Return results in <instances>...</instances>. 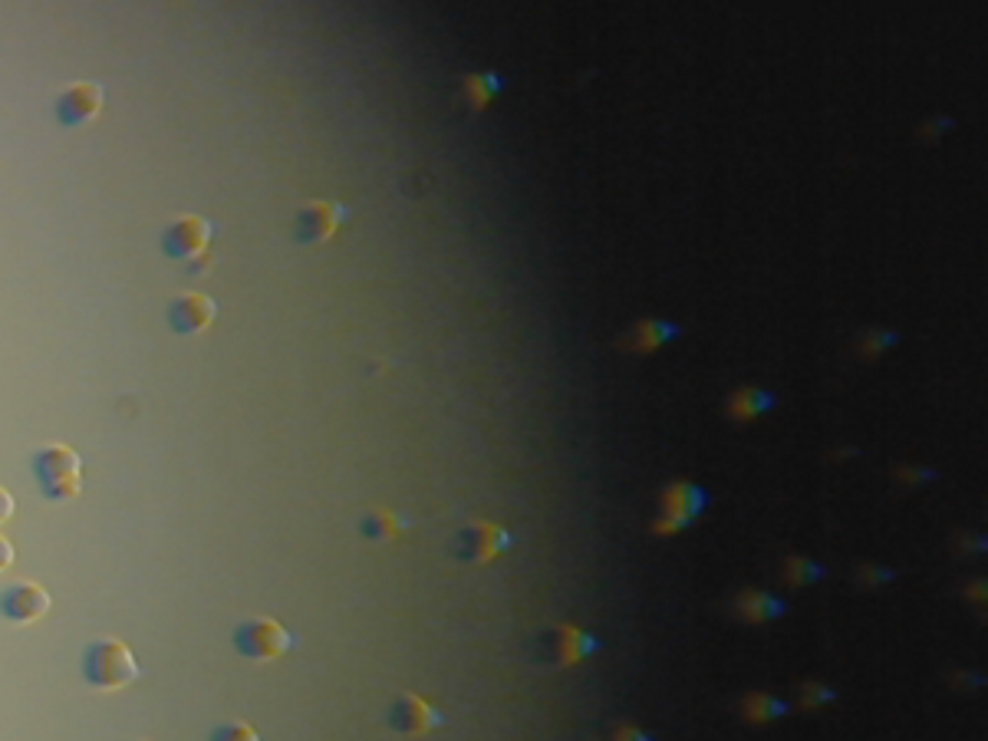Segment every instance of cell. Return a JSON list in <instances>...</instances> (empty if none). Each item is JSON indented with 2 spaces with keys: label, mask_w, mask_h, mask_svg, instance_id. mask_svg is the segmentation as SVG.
<instances>
[{
  "label": "cell",
  "mask_w": 988,
  "mask_h": 741,
  "mask_svg": "<svg viewBox=\"0 0 988 741\" xmlns=\"http://www.w3.org/2000/svg\"><path fill=\"white\" fill-rule=\"evenodd\" d=\"M30 468H33L36 488L46 501L66 505V501L79 498V491H82V462L73 449L46 445L33 455Z\"/></svg>",
  "instance_id": "cell-1"
},
{
  "label": "cell",
  "mask_w": 988,
  "mask_h": 741,
  "mask_svg": "<svg viewBox=\"0 0 988 741\" xmlns=\"http://www.w3.org/2000/svg\"><path fill=\"white\" fill-rule=\"evenodd\" d=\"M82 679L92 686V689H106V693H115V689H125L129 683L138 679V663L132 656V650L122 643V640H96L86 646L82 653Z\"/></svg>",
  "instance_id": "cell-2"
},
{
  "label": "cell",
  "mask_w": 988,
  "mask_h": 741,
  "mask_svg": "<svg viewBox=\"0 0 988 741\" xmlns=\"http://www.w3.org/2000/svg\"><path fill=\"white\" fill-rule=\"evenodd\" d=\"M706 508H709L706 488H699L696 482H673V485H666V491L659 498V518L653 521V531L656 534H679Z\"/></svg>",
  "instance_id": "cell-3"
},
{
  "label": "cell",
  "mask_w": 988,
  "mask_h": 741,
  "mask_svg": "<svg viewBox=\"0 0 988 741\" xmlns=\"http://www.w3.org/2000/svg\"><path fill=\"white\" fill-rule=\"evenodd\" d=\"M293 646V637L277 620H244L234 630V650L251 663H270L280 660Z\"/></svg>",
  "instance_id": "cell-4"
},
{
  "label": "cell",
  "mask_w": 988,
  "mask_h": 741,
  "mask_svg": "<svg viewBox=\"0 0 988 741\" xmlns=\"http://www.w3.org/2000/svg\"><path fill=\"white\" fill-rule=\"evenodd\" d=\"M386 726H389L392 732H399V736L422 739V736L442 729V726H445V716H442L432 703H425V699H419V696H412V693H399V696L392 699L389 712H386Z\"/></svg>",
  "instance_id": "cell-5"
},
{
  "label": "cell",
  "mask_w": 988,
  "mask_h": 741,
  "mask_svg": "<svg viewBox=\"0 0 988 741\" xmlns=\"http://www.w3.org/2000/svg\"><path fill=\"white\" fill-rule=\"evenodd\" d=\"M211 241V224L198 214H185L178 221H171L162 234V251L171 261H195L208 251Z\"/></svg>",
  "instance_id": "cell-6"
},
{
  "label": "cell",
  "mask_w": 988,
  "mask_h": 741,
  "mask_svg": "<svg viewBox=\"0 0 988 741\" xmlns=\"http://www.w3.org/2000/svg\"><path fill=\"white\" fill-rule=\"evenodd\" d=\"M508 548H511V531L501 524H488V521L465 528L455 541V554L462 561H475V564H488V561L501 557Z\"/></svg>",
  "instance_id": "cell-7"
},
{
  "label": "cell",
  "mask_w": 988,
  "mask_h": 741,
  "mask_svg": "<svg viewBox=\"0 0 988 741\" xmlns=\"http://www.w3.org/2000/svg\"><path fill=\"white\" fill-rule=\"evenodd\" d=\"M46 610H49V594L33 580L10 584L0 594V617L10 623H36L40 617H46Z\"/></svg>",
  "instance_id": "cell-8"
},
{
  "label": "cell",
  "mask_w": 988,
  "mask_h": 741,
  "mask_svg": "<svg viewBox=\"0 0 988 741\" xmlns=\"http://www.w3.org/2000/svg\"><path fill=\"white\" fill-rule=\"evenodd\" d=\"M346 211L333 201H310L297 211V221H293V237L300 244H320V241H330L336 234V228L343 224Z\"/></svg>",
  "instance_id": "cell-9"
},
{
  "label": "cell",
  "mask_w": 988,
  "mask_h": 741,
  "mask_svg": "<svg viewBox=\"0 0 988 741\" xmlns=\"http://www.w3.org/2000/svg\"><path fill=\"white\" fill-rule=\"evenodd\" d=\"M99 109H102V86L99 82H73L69 89L59 92L53 112L63 125H86L99 115Z\"/></svg>",
  "instance_id": "cell-10"
},
{
  "label": "cell",
  "mask_w": 988,
  "mask_h": 741,
  "mask_svg": "<svg viewBox=\"0 0 988 741\" xmlns=\"http://www.w3.org/2000/svg\"><path fill=\"white\" fill-rule=\"evenodd\" d=\"M214 313H218V307H214L211 297H204V294H181L168 307V327L175 333H181V336H195V333H201V330H208L214 323Z\"/></svg>",
  "instance_id": "cell-11"
},
{
  "label": "cell",
  "mask_w": 988,
  "mask_h": 741,
  "mask_svg": "<svg viewBox=\"0 0 988 741\" xmlns=\"http://www.w3.org/2000/svg\"><path fill=\"white\" fill-rule=\"evenodd\" d=\"M682 336V327L673 320H640L626 336H620V350L626 353H656L659 346L673 343Z\"/></svg>",
  "instance_id": "cell-12"
},
{
  "label": "cell",
  "mask_w": 988,
  "mask_h": 741,
  "mask_svg": "<svg viewBox=\"0 0 988 741\" xmlns=\"http://www.w3.org/2000/svg\"><path fill=\"white\" fill-rule=\"evenodd\" d=\"M735 617L745 620V623H768V620H778L788 613V604L775 594H765V590H742L732 604Z\"/></svg>",
  "instance_id": "cell-13"
},
{
  "label": "cell",
  "mask_w": 988,
  "mask_h": 741,
  "mask_svg": "<svg viewBox=\"0 0 988 741\" xmlns=\"http://www.w3.org/2000/svg\"><path fill=\"white\" fill-rule=\"evenodd\" d=\"M593 653H600V640L593 633H584L577 627H560L554 633V660L560 666H577Z\"/></svg>",
  "instance_id": "cell-14"
},
{
  "label": "cell",
  "mask_w": 988,
  "mask_h": 741,
  "mask_svg": "<svg viewBox=\"0 0 988 741\" xmlns=\"http://www.w3.org/2000/svg\"><path fill=\"white\" fill-rule=\"evenodd\" d=\"M768 409H775V392H768V389L745 386V389L729 396V419L732 422H752Z\"/></svg>",
  "instance_id": "cell-15"
},
{
  "label": "cell",
  "mask_w": 988,
  "mask_h": 741,
  "mask_svg": "<svg viewBox=\"0 0 988 741\" xmlns=\"http://www.w3.org/2000/svg\"><path fill=\"white\" fill-rule=\"evenodd\" d=\"M742 716H745V722H752V726L778 722V719L791 716V703H785V699H778V696H771V693H752V696H745V703H742Z\"/></svg>",
  "instance_id": "cell-16"
},
{
  "label": "cell",
  "mask_w": 988,
  "mask_h": 741,
  "mask_svg": "<svg viewBox=\"0 0 988 741\" xmlns=\"http://www.w3.org/2000/svg\"><path fill=\"white\" fill-rule=\"evenodd\" d=\"M462 86H465L468 106H471L475 112H481V109L504 89V79H501L498 73H468V76L462 79Z\"/></svg>",
  "instance_id": "cell-17"
},
{
  "label": "cell",
  "mask_w": 988,
  "mask_h": 741,
  "mask_svg": "<svg viewBox=\"0 0 988 741\" xmlns=\"http://www.w3.org/2000/svg\"><path fill=\"white\" fill-rule=\"evenodd\" d=\"M406 528H409V521L402 515H392V511H382V508H376L363 518V534L373 538V541H392Z\"/></svg>",
  "instance_id": "cell-18"
},
{
  "label": "cell",
  "mask_w": 988,
  "mask_h": 741,
  "mask_svg": "<svg viewBox=\"0 0 988 741\" xmlns=\"http://www.w3.org/2000/svg\"><path fill=\"white\" fill-rule=\"evenodd\" d=\"M781 574H785V580L791 584V587H804V584H814V580H821L828 571L821 567V564H814V561H808V557H788L785 561V567H781Z\"/></svg>",
  "instance_id": "cell-19"
},
{
  "label": "cell",
  "mask_w": 988,
  "mask_h": 741,
  "mask_svg": "<svg viewBox=\"0 0 988 741\" xmlns=\"http://www.w3.org/2000/svg\"><path fill=\"white\" fill-rule=\"evenodd\" d=\"M890 346H897V333H890V330H870V333L861 336V353L864 356H880Z\"/></svg>",
  "instance_id": "cell-20"
},
{
  "label": "cell",
  "mask_w": 988,
  "mask_h": 741,
  "mask_svg": "<svg viewBox=\"0 0 988 741\" xmlns=\"http://www.w3.org/2000/svg\"><path fill=\"white\" fill-rule=\"evenodd\" d=\"M208 741H260V736L247 726V722H227V726H218Z\"/></svg>",
  "instance_id": "cell-21"
},
{
  "label": "cell",
  "mask_w": 988,
  "mask_h": 741,
  "mask_svg": "<svg viewBox=\"0 0 988 741\" xmlns=\"http://www.w3.org/2000/svg\"><path fill=\"white\" fill-rule=\"evenodd\" d=\"M834 699H837V693L831 686H821V683H804V689H801V706L804 709H821Z\"/></svg>",
  "instance_id": "cell-22"
},
{
  "label": "cell",
  "mask_w": 988,
  "mask_h": 741,
  "mask_svg": "<svg viewBox=\"0 0 988 741\" xmlns=\"http://www.w3.org/2000/svg\"><path fill=\"white\" fill-rule=\"evenodd\" d=\"M890 577H893V571H880V567H861V574H857L861 587H877L880 580H890Z\"/></svg>",
  "instance_id": "cell-23"
},
{
  "label": "cell",
  "mask_w": 988,
  "mask_h": 741,
  "mask_svg": "<svg viewBox=\"0 0 988 741\" xmlns=\"http://www.w3.org/2000/svg\"><path fill=\"white\" fill-rule=\"evenodd\" d=\"M610 741H656L650 732H643V729H636V726H620L617 732H613V739Z\"/></svg>",
  "instance_id": "cell-24"
},
{
  "label": "cell",
  "mask_w": 988,
  "mask_h": 741,
  "mask_svg": "<svg viewBox=\"0 0 988 741\" xmlns=\"http://www.w3.org/2000/svg\"><path fill=\"white\" fill-rule=\"evenodd\" d=\"M13 564V544L0 534V571H7Z\"/></svg>",
  "instance_id": "cell-25"
},
{
  "label": "cell",
  "mask_w": 988,
  "mask_h": 741,
  "mask_svg": "<svg viewBox=\"0 0 988 741\" xmlns=\"http://www.w3.org/2000/svg\"><path fill=\"white\" fill-rule=\"evenodd\" d=\"M10 515H13V498H10L7 488H0V524L10 521Z\"/></svg>",
  "instance_id": "cell-26"
}]
</instances>
